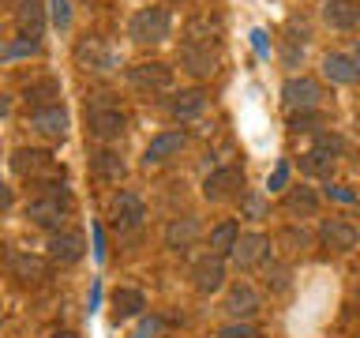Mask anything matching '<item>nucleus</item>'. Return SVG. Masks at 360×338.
<instances>
[{"instance_id":"1","label":"nucleus","mask_w":360,"mask_h":338,"mask_svg":"<svg viewBox=\"0 0 360 338\" xmlns=\"http://www.w3.org/2000/svg\"><path fill=\"white\" fill-rule=\"evenodd\" d=\"M128 34H131V42H139V45H158L173 34V19H169V11L158 8V4L139 8L128 23Z\"/></svg>"},{"instance_id":"2","label":"nucleus","mask_w":360,"mask_h":338,"mask_svg":"<svg viewBox=\"0 0 360 338\" xmlns=\"http://www.w3.org/2000/svg\"><path fill=\"white\" fill-rule=\"evenodd\" d=\"M22 214H27L34 225H41V230L60 233V225L68 222V214H72V196H34Z\"/></svg>"},{"instance_id":"3","label":"nucleus","mask_w":360,"mask_h":338,"mask_svg":"<svg viewBox=\"0 0 360 338\" xmlns=\"http://www.w3.org/2000/svg\"><path fill=\"white\" fill-rule=\"evenodd\" d=\"M143 218H146V207H143V199L135 196V192H117V196L109 199V225L117 233L139 230Z\"/></svg>"},{"instance_id":"4","label":"nucleus","mask_w":360,"mask_h":338,"mask_svg":"<svg viewBox=\"0 0 360 338\" xmlns=\"http://www.w3.org/2000/svg\"><path fill=\"white\" fill-rule=\"evenodd\" d=\"M202 196L210 203H221V199H233V196H244V169L240 165H221L202 180Z\"/></svg>"},{"instance_id":"5","label":"nucleus","mask_w":360,"mask_h":338,"mask_svg":"<svg viewBox=\"0 0 360 338\" xmlns=\"http://www.w3.org/2000/svg\"><path fill=\"white\" fill-rule=\"evenodd\" d=\"M319 98H323L319 83L308 75H292V79H285V87H281V106L289 113H308V109L319 106Z\"/></svg>"},{"instance_id":"6","label":"nucleus","mask_w":360,"mask_h":338,"mask_svg":"<svg viewBox=\"0 0 360 338\" xmlns=\"http://www.w3.org/2000/svg\"><path fill=\"white\" fill-rule=\"evenodd\" d=\"M11 173L22 180H41V177L56 173V165H53V154L41 151V146H19L11 154Z\"/></svg>"},{"instance_id":"7","label":"nucleus","mask_w":360,"mask_h":338,"mask_svg":"<svg viewBox=\"0 0 360 338\" xmlns=\"http://www.w3.org/2000/svg\"><path fill=\"white\" fill-rule=\"evenodd\" d=\"M338 154H342V139H338V135H319V143H315L308 154H300V169L308 177H330Z\"/></svg>"},{"instance_id":"8","label":"nucleus","mask_w":360,"mask_h":338,"mask_svg":"<svg viewBox=\"0 0 360 338\" xmlns=\"http://www.w3.org/2000/svg\"><path fill=\"white\" fill-rule=\"evenodd\" d=\"M90 132H94L98 139L112 143L128 132V117H124L117 106H109V101H94V109H90Z\"/></svg>"},{"instance_id":"9","label":"nucleus","mask_w":360,"mask_h":338,"mask_svg":"<svg viewBox=\"0 0 360 338\" xmlns=\"http://www.w3.org/2000/svg\"><path fill=\"white\" fill-rule=\"evenodd\" d=\"M191 282H195V289L199 293H218L225 286V256H202L195 259V267H191Z\"/></svg>"},{"instance_id":"10","label":"nucleus","mask_w":360,"mask_h":338,"mask_svg":"<svg viewBox=\"0 0 360 338\" xmlns=\"http://www.w3.org/2000/svg\"><path fill=\"white\" fill-rule=\"evenodd\" d=\"M218 53L210 49V45H188L184 42V49H180V68L191 75H199V79H210L214 72H218Z\"/></svg>"},{"instance_id":"11","label":"nucleus","mask_w":360,"mask_h":338,"mask_svg":"<svg viewBox=\"0 0 360 338\" xmlns=\"http://www.w3.org/2000/svg\"><path fill=\"white\" fill-rule=\"evenodd\" d=\"M45 248H49V259H53V263H79V259H83V252H86L83 233H75V230L53 233Z\"/></svg>"},{"instance_id":"12","label":"nucleus","mask_w":360,"mask_h":338,"mask_svg":"<svg viewBox=\"0 0 360 338\" xmlns=\"http://www.w3.org/2000/svg\"><path fill=\"white\" fill-rule=\"evenodd\" d=\"M128 79L139 90H165V87H173V68L162 64V61L135 64V68H128Z\"/></svg>"},{"instance_id":"13","label":"nucleus","mask_w":360,"mask_h":338,"mask_svg":"<svg viewBox=\"0 0 360 338\" xmlns=\"http://www.w3.org/2000/svg\"><path fill=\"white\" fill-rule=\"evenodd\" d=\"M259 308H263V304H259L255 286H248V282H236V286H229V293H225V312H229L233 320H252Z\"/></svg>"},{"instance_id":"14","label":"nucleus","mask_w":360,"mask_h":338,"mask_svg":"<svg viewBox=\"0 0 360 338\" xmlns=\"http://www.w3.org/2000/svg\"><path fill=\"white\" fill-rule=\"evenodd\" d=\"M30 128L38 135H45V139H64V135H68V113H64V106L34 109L30 113Z\"/></svg>"},{"instance_id":"15","label":"nucleus","mask_w":360,"mask_h":338,"mask_svg":"<svg viewBox=\"0 0 360 338\" xmlns=\"http://www.w3.org/2000/svg\"><path fill=\"white\" fill-rule=\"evenodd\" d=\"M45 8L41 0H19V8H15V27L22 38H30V42H38L41 34H45Z\"/></svg>"},{"instance_id":"16","label":"nucleus","mask_w":360,"mask_h":338,"mask_svg":"<svg viewBox=\"0 0 360 338\" xmlns=\"http://www.w3.org/2000/svg\"><path fill=\"white\" fill-rule=\"evenodd\" d=\"M221 15H210V11H199V15H191L184 23V38L188 45H210V42H218L221 38Z\"/></svg>"},{"instance_id":"17","label":"nucleus","mask_w":360,"mask_h":338,"mask_svg":"<svg viewBox=\"0 0 360 338\" xmlns=\"http://www.w3.org/2000/svg\"><path fill=\"white\" fill-rule=\"evenodd\" d=\"M319 241L330 248V252H349V248H356L360 233H356L349 222H342V218H326V222L319 225Z\"/></svg>"},{"instance_id":"18","label":"nucleus","mask_w":360,"mask_h":338,"mask_svg":"<svg viewBox=\"0 0 360 338\" xmlns=\"http://www.w3.org/2000/svg\"><path fill=\"white\" fill-rule=\"evenodd\" d=\"M184 143H188L184 132H162V135H154L150 146L143 151V162H146V165H162V162H169L173 154L184 151Z\"/></svg>"},{"instance_id":"19","label":"nucleus","mask_w":360,"mask_h":338,"mask_svg":"<svg viewBox=\"0 0 360 338\" xmlns=\"http://www.w3.org/2000/svg\"><path fill=\"white\" fill-rule=\"evenodd\" d=\"M270 256V241L263 233H240V241H236L233 248V259H236V267H255V263H263V259Z\"/></svg>"},{"instance_id":"20","label":"nucleus","mask_w":360,"mask_h":338,"mask_svg":"<svg viewBox=\"0 0 360 338\" xmlns=\"http://www.w3.org/2000/svg\"><path fill=\"white\" fill-rule=\"evenodd\" d=\"M323 19L334 30H353L360 27V4L356 0H323Z\"/></svg>"},{"instance_id":"21","label":"nucleus","mask_w":360,"mask_h":338,"mask_svg":"<svg viewBox=\"0 0 360 338\" xmlns=\"http://www.w3.org/2000/svg\"><path fill=\"white\" fill-rule=\"evenodd\" d=\"M323 75L330 83H360V61L356 56H345V53H326L323 56Z\"/></svg>"},{"instance_id":"22","label":"nucleus","mask_w":360,"mask_h":338,"mask_svg":"<svg viewBox=\"0 0 360 338\" xmlns=\"http://www.w3.org/2000/svg\"><path fill=\"white\" fill-rule=\"evenodd\" d=\"M75 61L83 64V68H94V72H109L112 64V53L105 49V45H101V38H83L75 45Z\"/></svg>"},{"instance_id":"23","label":"nucleus","mask_w":360,"mask_h":338,"mask_svg":"<svg viewBox=\"0 0 360 338\" xmlns=\"http://www.w3.org/2000/svg\"><path fill=\"white\" fill-rule=\"evenodd\" d=\"M195 237H199V222L191 218V214H184V218H173V222L165 225V244L176 248V252L191 248V244H195Z\"/></svg>"},{"instance_id":"24","label":"nucleus","mask_w":360,"mask_h":338,"mask_svg":"<svg viewBox=\"0 0 360 338\" xmlns=\"http://www.w3.org/2000/svg\"><path fill=\"white\" fill-rule=\"evenodd\" d=\"M202 109H207V94H202L199 87L180 90V94H173V101H169V113H173L176 120H191V117H199Z\"/></svg>"},{"instance_id":"25","label":"nucleus","mask_w":360,"mask_h":338,"mask_svg":"<svg viewBox=\"0 0 360 338\" xmlns=\"http://www.w3.org/2000/svg\"><path fill=\"white\" fill-rule=\"evenodd\" d=\"M53 98H60V83L49 75V79H34V83L22 87V101L34 109H45V106H56Z\"/></svg>"},{"instance_id":"26","label":"nucleus","mask_w":360,"mask_h":338,"mask_svg":"<svg viewBox=\"0 0 360 338\" xmlns=\"http://www.w3.org/2000/svg\"><path fill=\"white\" fill-rule=\"evenodd\" d=\"M8 270H11V278H19V282H41L45 278V263L30 252H11Z\"/></svg>"},{"instance_id":"27","label":"nucleus","mask_w":360,"mask_h":338,"mask_svg":"<svg viewBox=\"0 0 360 338\" xmlns=\"http://www.w3.org/2000/svg\"><path fill=\"white\" fill-rule=\"evenodd\" d=\"M146 308V297H143V293L139 289H128V286H124V289H117V293H112V320H131V315H139Z\"/></svg>"},{"instance_id":"28","label":"nucleus","mask_w":360,"mask_h":338,"mask_svg":"<svg viewBox=\"0 0 360 338\" xmlns=\"http://www.w3.org/2000/svg\"><path fill=\"white\" fill-rule=\"evenodd\" d=\"M90 169H94V177H101V180H124V173H128V165H124V158L117 151L90 154Z\"/></svg>"},{"instance_id":"29","label":"nucleus","mask_w":360,"mask_h":338,"mask_svg":"<svg viewBox=\"0 0 360 338\" xmlns=\"http://www.w3.org/2000/svg\"><path fill=\"white\" fill-rule=\"evenodd\" d=\"M236 241H240V225H236L233 218H225L210 230V252L214 256H233Z\"/></svg>"},{"instance_id":"30","label":"nucleus","mask_w":360,"mask_h":338,"mask_svg":"<svg viewBox=\"0 0 360 338\" xmlns=\"http://www.w3.org/2000/svg\"><path fill=\"white\" fill-rule=\"evenodd\" d=\"M285 211L289 214H315L319 211V196L311 188H292L285 196Z\"/></svg>"},{"instance_id":"31","label":"nucleus","mask_w":360,"mask_h":338,"mask_svg":"<svg viewBox=\"0 0 360 338\" xmlns=\"http://www.w3.org/2000/svg\"><path fill=\"white\" fill-rule=\"evenodd\" d=\"M240 207H244L248 218H266V199L255 196V192H244V196H240Z\"/></svg>"},{"instance_id":"32","label":"nucleus","mask_w":360,"mask_h":338,"mask_svg":"<svg viewBox=\"0 0 360 338\" xmlns=\"http://www.w3.org/2000/svg\"><path fill=\"white\" fill-rule=\"evenodd\" d=\"M49 19L56 30H68V23H72V8H68V0H49Z\"/></svg>"},{"instance_id":"33","label":"nucleus","mask_w":360,"mask_h":338,"mask_svg":"<svg viewBox=\"0 0 360 338\" xmlns=\"http://www.w3.org/2000/svg\"><path fill=\"white\" fill-rule=\"evenodd\" d=\"M218 338H259V334H255V327L248 320H233L229 327H221V331H218Z\"/></svg>"},{"instance_id":"34","label":"nucleus","mask_w":360,"mask_h":338,"mask_svg":"<svg viewBox=\"0 0 360 338\" xmlns=\"http://www.w3.org/2000/svg\"><path fill=\"white\" fill-rule=\"evenodd\" d=\"M162 331H165V320L162 315H150V320H139L135 338H162Z\"/></svg>"},{"instance_id":"35","label":"nucleus","mask_w":360,"mask_h":338,"mask_svg":"<svg viewBox=\"0 0 360 338\" xmlns=\"http://www.w3.org/2000/svg\"><path fill=\"white\" fill-rule=\"evenodd\" d=\"M30 53H38V42L22 38V42H11L8 49H4V61H15V56H30Z\"/></svg>"},{"instance_id":"36","label":"nucleus","mask_w":360,"mask_h":338,"mask_svg":"<svg viewBox=\"0 0 360 338\" xmlns=\"http://www.w3.org/2000/svg\"><path fill=\"white\" fill-rule=\"evenodd\" d=\"M292 132H311L315 128V124H319V113H315V109H308V113H292Z\"/></svg>"},{"instance_id":"37","label":"nucleus","mask_w":360,"mask_h":338,"mask_svg":"<svg viewBox=\"0 0 360 338\" xmlns=\"http://www.w3.org/2000/svg\"><path fill=\"white\" fill-rule=\"evenodd\" d=\"M266 286L281 293V289H289V267H270V278H266Z\"/></svg>"},{"instance_id":"38","label":"nucleus","mask_w":360,"mask_h":338,"mask_svg":"<svg viewBox=\"0 0 360 338\" xmlns=\"http://www.w3.org/2000/svg\"><path fill=\"white\" fill-rule=\"evenodd\" d=\"M285 184H289V165L281 162V165L274 169V173H270V180H266V188H270V192H281V188H285Z\"/></svg>"},{"instance_id":"39","label":"nucleus","mask_w":360,"mask_h":338,"mask_svg":"<svg viewBox=\"0 0 360 338\" xmlns=\"http://www.w3.org/2000/svg\"><path fill=\"white\" fill-rule=\"evenodd\" d=\"M252 49L259 53V56H263V61H266V56H270V42H266V30H252Z\"/></svg>"},{"instance_id":"40","label":"nucleus","mask_w":360,"mask_h":338,"mask_svg":"<svg viewBox=\"0 0 360 338\" xmlns=\"http://www.w3.org/2000/svg\"><path fill=\"white\" fill-rule=\"evenodd\" d=\"M326 196L338 199V203H356V196H353L349 188H342V184H330V188H326Z\"/></svg>"},{"instance_id":"41","label":"nucleus","mask_w":360,"mask_h":338,"mask_svg":"<svg viewBox=\"0 0 360 338\" xmlns=\"http://www.w3.org/2000/svg\"><path fill=\"white\" fill-rule=\"evenodd\" d=\"M98 304H101V282H94V286H90V297H86V308H90V312H98Z\"/></svg>"},{"instance_id":"42","label":"nucleus","mask_w":360,"mask_h":338,"mask_svg":"<svg viewBox=\"0 0 360 338\" xmlns=\"http://www.w3.org/2000/svg\"><path fill=\"white\" fill-rule=\"evenodd\" d=\"M94 256H105V237H101V225H94Z\"/></svg>"},{"instance_id":"43","label":"nucleus","mask_w":360,"mask_h":338,"mask_svg":"<svg viewBox=\"0 0 360 338\" xmlns=\"http://www.w3.org/2000/svg\"><path fill=\"white\" fill-rule=\"evenodd\" d=\"M297 56H304V49H297V45H289V49H285V64H289V68H297Z\"/></svg>"},{"instance_id":"44","label":"nucleus","mask_w":360,"mask_h":338,"mask_svg":"<svg viewBox=\"0 0 360 338\" xmlns=\"http://www.w3.org/2000/svg\"><path fill=\"white\" fill-rule=\"evenodd\" d=\"M53 338H79V334H75V331H56Z\"/></svg>"},{"instance_id":"45","label":"nucleus","mask_w":360,"mask_h":338,"mask_svg":"<svg viewBox=\"0 0 360 338\" xmlns=\"http://www.w3.org/2000/svg\"><path fill=\"white\" fill-rule=\"evenodd\" d=\"M356 61H360V38H356Z\"/></svg>"}]
</instances>
